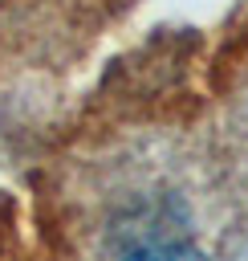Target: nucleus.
Returning a JSON list of instances; mask_svg holds the SVG:
<instances>
[{
	"label": "nucleus",
	"mask_w": 248,
	"mask_h": 261,
	"mask_svg": "<svg viewBox=\"0 0 248 261\" xmlns=\"http://www.w3.org/2000/svg\"><path fill=\"white\" fill-rule=\"evenodd\" d=\"M126 261H207V257L187 245H146V249H134Z\"/></svg>",
	"instance_id": "1"
}]
</instances>
